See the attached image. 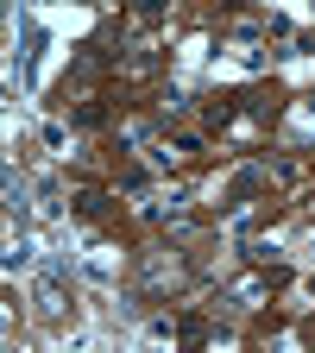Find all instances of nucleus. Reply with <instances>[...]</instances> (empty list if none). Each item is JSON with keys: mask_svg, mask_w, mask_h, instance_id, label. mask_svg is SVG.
<instances>
[{"mask_svg": "<svg viewBox=\"0 0 315 353\" xmlns=\"http://www.w3.org/2000/svg\"><path fill=\"white\" fill-rule=\"evenodd\" d=\"M26 265H32V246L13 240V246H7V272H26Z\"/></svg>", "mask_w": 315, "mask_h": 353, "instance_id": "nucleus-1", "label": "nucleus"}, {"mask_svg": "<svg viewBox=\"0 0 315 353\" xmlns=\"http://www.w3.org/2000/svg\"><path fill=\"white\" fill-rule=\"evenodd\" d=\"M139 13H145V19H152V13H164V0H139Z\"/></svg>", "mask_w": 315, "mask_h": 353, "instance_id": "nucleus-2", "label": "nucleus"}, {"mask_svg": "<svg viewBox=\"0 0 315 353\" xmlns=\"http://www.w3.org/2000/svg\"><path fill=\"white\" fill-rule=\"evenodd\" d=\"M303 259H309V265H315V234H309V240H303Z\"/></svg>", "mask_w": 315, "mask_h": 353, "instance_id": "nucleus-3", "label": "nucleus"}]
</instances>
